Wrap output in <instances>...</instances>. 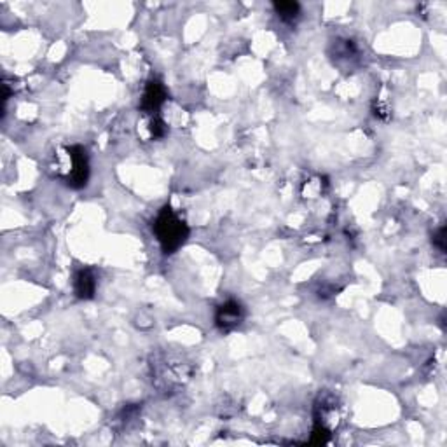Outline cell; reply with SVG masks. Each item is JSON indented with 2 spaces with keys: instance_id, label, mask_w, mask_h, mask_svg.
<instances>
[{
  "instance_id": "1",
  "label": "cell",
  "mask_w": 447,
  "mask_h": 447,
  "mask_svg": "<svg viewBox=\"0 0 447 447\" xmlns=\"http://www.w3.org/2000/svg\"><path fill=\"white\" fill-rule=\"evenodd\" d=\"M154 233H156L157 242H159L163 252L173 253L187 240L189 228L170 206H164L159 212V215H157L156 224H154Z\"/></svg>"
},
{
  "instance_id": "2",
  "label": "cell",
  "mask_w": 447,
  "mask_h": 447,
  "mask_svg": "<svg viewBox=\"0 0 447 447\" xmlns=\"http://www.w3.org/2000/svg\"><path fill=\"white\" fill-rule=\"evenodd\" d=\"M58 175L70 187H84L89 177L88 154L82 147H65L63 152L58 154Z\"/></svg>"
},
{
  "instance_id": "3",
  "label": "cell",
  "mask_w": 447,
  "mask_h": 447,
  "mask_svg": "<svg viewBox=\"0 0 447 447\" xmlns=\"http://www.w3.org/2000/svg\"><path fill=\"white\" fill-rule=\"evenodd\" d=\"M245 320V309L238 301H226L217 308L215 323L222 332H231L238 329Z\"/></svg>"
},
{
  "instance_id": "4",
  "label": "cell",
  "mask_w": 447,
  "mask_h": 447,
  "mask_svg": "<svg viewBox=\"0 0 447 447\" xmlns=\"http://www.w3.org/2000/svg\"><path fill=\"white\" fill-rule=\"evenodd\" d=\"M166 100V91H164L163 84L159 81H150L147 84L146 93L142 98V109L143 112L150 116H156V112L159 110V107L163 105V102Z\"/></svg>"
},
{
  "instance_id": "5",
  "label": "cell",
  "mask_w": 447,
  "mask_h": 447,
  "mask_svg": "<svg viewBox=\"0 0 447 447\" xmlns=\"http://www.w3.org/2000/svg\"><path fill=\"white\" fill-rule=\"evenodd\" d=\"M74 290L79 299H91L96 292V280L95 274L89 269H81L75 274Z\"/></svg>"
},
{
  "instance_id": "6",
  "label": "cell",
  "mask_w": 447,
  "mask_h": 447,
  "mask_svg": "<svg viewBox=\"0 0 447 447\" xmlns=\"http://www.w3.org/2000/svg\"><path fill=\"white\" fill-rule=\"evenodd\" d=\"M273 8L274 13H276L283 22L288 23L295 22V19L299 18V15H301V6H299L297 2H276Z\"/></svg>"
},
{
  "instance_id": "7",
  "label": "cell",
  "mask_w": 447,
  "mask_h": 447,
  "mask_svg": "<svg viewBox=\"0 0 447 447\" xmlns=\"http://www.w3.org/2000/svg\"><path fill=\"white\" fill-rule=\"evenodd\" d=\"M444 228L440 229L439 231V236H437V240H435V243H437V246H439L440 250H444Z\"/></svg>"
}]
</instances>
